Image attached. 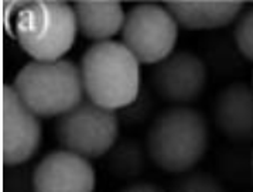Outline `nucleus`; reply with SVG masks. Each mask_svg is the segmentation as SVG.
I'll use <instances>...</instances> for the list:
<instances>
[{
	"instance_id": "1",
	"label": "nucleus",
	"mask_w": 253,
	"mask_h": 192,
	"mask_svg": "<svg viewBox=\"0 0 253 192\" xmlns=\"http://www.w3.org/2000/svg\"><path fill=\"white\" fill-rule=\"evenodd\" d=\"M4 27L34 61L62 60L78 34L75 11L67 1L7 3Z\"/></svg>"
},
{
	"instance_id": "2",
	"label": "nucleus",
	"mask_w": 253,
	"mask_h": 192,
	"mask_svg": "<svg viewBox=\"0 0 253 192\" xmlns=\"http://www.w3.org/2000/svg\"><path fill=\"white\" fill-rule=\"evenodd\" d=\"M85 98L109 111L132 105L142 92L140 62L122 41L93 42L80 62Z\"/></svg>"
},
{
	"instance_id": "3",
	"label": "nucleus",
	"mask_w": 253,
	"mask_h": 192,
	"mask_svg": "<svg viewBox=\"0 0 253 192\" xmlns=\"http://www.w3.org/2000/svg\"><path fill=\"white\" fill-rule=\"evenodd\" d=\"M208 144L210 127L203 112L193 106H170L153 119L144 147L157 168L184 174L203 160Z\"/></svg>"
},
{
	"instance_id": "4",
	"label": "nucleus",
	"mask_w": 253,
	"mask_h": 192,
	"mask_svg": "<svg viewBox=\"0 0 253 192\" xmlns=\"http://www.w3.org/2000/svg\"><path fill=\"white\" fill-rule=\"evenodd\" d=\"M10 85L40 119H57L85 99L80 65L64 58L31 60L21 67Z\"/></svg>"
},
{
	"instance_id": "5",
	"label": "nucleus",
	"mask_w": 253,
	"mask_h": 192,
	"mask_svg": "<svg viewBox=\"0 0 253 192\" xmlns=\"http://www.w3.org/2000/svg\"><path fill=\"white\" fill-rule=\"evenodd\" d=\"M54 133L64 150L95 160L106 155L118 143L119 116L85 98L57 117Z\"/></svg>"
},
{
	"instance_id": "6",
	"label": "nucleus",
	"mask_w": 253,
	"mask_h": 192,
	"mask_svg": "<svg viewBox=\"0 0 253 192\" xmlns=\"http://www.w3.org/2000/svg\"><path fill=\"white\" fill-rule=\"evenodd\" d=\"M178 29L166 4L139 3L126 11L122 42L140 64L156 65L174 52Z\"/></svg>"
},
{
	"instance_id": "7",
	"label": "nucleus",
	"mask_w": 253,
	"mask_h": 192,
	"mask_svg": "<svg viewBox=\"0 0 253 192\" xmlns=\"http://www.w3.org/2000/svg\"><path fill=\"white\" fill-rule=\"evenodd\" d=\"M150 81L154 93L171 106H191L200 99L208 82L207 65L191 51H174L153 67Z\"/></svg>"
},
{
	"instance_id": "8",
	"label": "nucleus",
	"mask_w": 253,
	"mask_h": 192,
	"mask_svg": "<svg viewBox=\"0 0 253 192\" xmlns=\"http://www.w3.org/2000/svg\"><path fill=\"white\" fill-rule=\"evenodd\" d=\"M1 121L3 164H27L40 149L42 142V126L40 117L23 103L10 83L3 86Z\"/></svg>"
},
{
	"instance_id": "9",
	"label": "nucleus",
	"mask_w": 253,
	"mask_h": 192,
	"mask_svg": "<svg viewBox=\"0 0 253 192\" xmlns=\"http://www.w3.org/2000/svg\"><path fill=\"white\" fill-rule=\"evenodd\" d=\"M33 182L34 192H95L96 172L91 160L60 149L37 162Z\"/></svg>"
},
{
	"instance_id": "10",
	"label": "nucleus",
	"mask_w": 253,
	"mask_h": 192,
	"mask_svg": "<svg viewBox=\"0 0 253 192\" xmlns=\"http://www.w3.org/2000/svg\"><path fill=\"white\" fill-rule=\"evenodd\" d=\"M216 127L233 142L253 140V88L233 82L216 96L213 106Z\"/></svg>"
},
{
	"instance_id": "11",
	"label": "nucleus",
	"mask_w": 253,
	"mask_h": 192,
	"mask_svg": "<svg viewBox=\"0 0 253 192\" xmlns=\"http://www.w3.org/2000/svg\"><path fill=\"white\" fill-rule=\"evenodd\" d=\"M166 7L185 30H215L236 20L245 6L241 1H174Z\"/></svg>"
},
{
	"instance_id": "12",
	"label": "nucleus",
	"mask_w": 253,
	"mask_h": 192,
	"mask_svg": "<svg viewBox=\"0 0 253 192\" xmlns=\"http://www.w3.org/2000/svg\"><path fill=\"white\" fill-rule=\"evenodd\" d=\"M72 7L78 31L89 40L109 41L122 31L126 11L119 1H77Z\"/></svg>"
},
{
	"instance_id": "13",
	"label": "nucleus",
	"mask_w": 253,
	"mask_h": 192,
	"mask_svg": "<svg viewBox=\"0 0 253 192\" xmlns=\"http://www.w3.org/2000/svg\"><path fill=\"white\" fill-rule=\"evenodd\" d=\"M146 147L136 140L116 143L108 153V168L119 178H133L142 174L146 164Z\"/></svg>"
},
{
	"instance_id": "14",
	"label": "nucleus",
	"mask_w": 253,
	"mask_h": 192,
	"mask_svg": "<svg viewBox=\"0 0 253 192\" xmlns=\"http://www.w3.org/2000/svg\"><path fill=\"white\" fill-rule=\"evenodd\" d=\"M172 192H225L221 181L205 171L184 172L174 184Z\"/></svg>"
},
{
	"instance_id": "15",
	"label": "nucleus",
	"mask_w": 253,
	"mask_h": 192,
	"mask_svg": "<svg viewBox=\"0 0 253 192\" xmlns=\"http://www.w3.org/2000/svg\"><path fill=\"white\" fill-rule=\"evenodd\" d=\"M233 38L246 60L253 61V6L243 10L235 21Z\"/></svg>"
},
{
	"instance_id": "16",
	"label": "nucleus",
	"mask_w": 253,
	"mask_h": 192,
	"mask_svg": "<svg viewBox=\"0 0 253 192\" xmlns=\"http://www.w3.org/2000/svg\"><path fill=\"white\" fill-rule=\"evenodd\" d=\"M3 192H34L33 170L26 164L4 165Z\"/></svg>"
},
{
	"instance_id": "17",
	"label": "nucleus",
	"mask_w": 253,
	"mask_h": 192,
	"mask_svg": "<svg viewBox=\"0 0 253 192\" xmlns=\"http://www.w3.org/2000/svg\"><path fill=\"white\" fill-rule=\"evenodd\" d=\"M150 103L152 101L149 99L147 95H144L143 91L137 96V99L133 102L132 105H129L127 108L122 109L123 115V120L125 121H140L143 117L147 116V112L150 109Z\"/></svg>"
},
{
	"instance_id": "18",
	"label": "nucleus",
	"mask_w": 253,
	"mask_h": 192,
	"mask_svg": "<svg viewBox=\"0 0 253 192\" xmlns=\"http://www.w3.org/2000/svg\"><path fill=\"white\" fill-rule=\"evenodd\" d=\"M119 192H162V190H160L157 185H154V184L140 181L129 184L127 187H125V188L121 190Z\"/></svg>"
},
{
	"instance_id": "19",
	"label": "nucleus",
	"mask_w": 253,
	"mask_h": 192,
	"mask_svg": "<svg viewBox=\"0 0 253 192\" xmlns=\"http://www.w3.org/2000/svg\"><path fill=\"white\" fill-rule=\"evenodd\" d=\"M252 174H253V152H252Z\"/></svg>"
}]
</instances>
